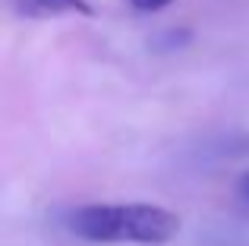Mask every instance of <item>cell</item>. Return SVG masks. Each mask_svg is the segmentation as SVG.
Wrapping results in <instances>:
<instances>
[{"mask_svg":"<svg viewBox=\"0 0 249 246\" xmlns=\"http://www.w3.org/2000/svg\"><path fill=\"white\" fill-rule=\"evenodd\" d=\"M70 230L89 243H139L161 246L180 234V218L164 205H82L70 215Z\"/></svg>","mask_w":249,"mask_h":246,"instance_id":"obj_1","label":"cell"},{"mask_svg":"<svg viewBox=\"0 0 249 246\" xmlns=\"http://www.w3.org/2000/svg\"><path fill=\"white\" fill-rule=\"evenodd\" d=\"M129 3L142 13H158V10H164V6H170L174 0H129Z\"/></svg>","mask_w":249,"mask_h":246,"instance_id":"obj_3","label":"cell"},{"mask_svg":"<svg viewBox=\"0 0 249 246\" xmlns=\"http://www.w3.org/2000/svg\"><path fill=\"white\" fill-rule=\"evenodd\" d=\"M237 190H240V196H243V202H249V171L240 177V183H237Z\"/></svg>","mask_w":249,"mask_h":246,"instance_id":"obj_4","label":"cell"},{"mask_svg":"<svg viewBox=\"0 0 249 246\" xmlns=\"http://www.w3.org/2000/svg\"><path fill=\"white\" fill-rule=\"evenodd\" d=\"M19 13L25 16H63V13H82V16H91L89 0H16Z\"/></svg>","mask_w":249,"mask_h":246,"instance_id":"obj_2","label":"cell"}]
</instances>
